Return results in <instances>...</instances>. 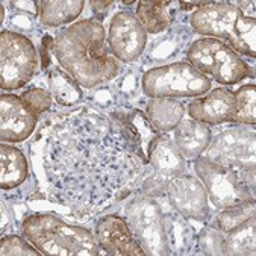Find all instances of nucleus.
<instances>
[{"instance_id":"f257e3e1","label":"nucleus","mask_w":256,"mask_h":256,"mask_svg":"<svg viewBox=\"0 0 256 256\" xmlns=\"http://www.w3.org/2000/svg\"><path fill=\"white\" fill-rule=\"evenodd\" d=\"M44 129L42 167L54 200L84 217L132 192L141 161L112 116L80 108Z\"/></svg>"},{"instance_id":"f03ea898","label":"nucleus","mask_w":256,"mask_h":256,"mask_svg":"<svg viewBox=\"0 0 256 256\" xmlns=\"http://www.w3.org/2000/svg\"><path fill=\"white\" fill-rule=\"evenodd\" d=\"M60 66L80 86L92 88L120 73L117 58L105 42V28L94 18H84L62 29L54 44Z\"/></svg>"},{"instance_id":"7ed1b4c3","label":"nucleus","mask_w":256,"mask_h":256,"mask_svg":"<svg viewBox=\"0 0 256 256\" xmlns=\"http://www.w3.org/2000/svg\"><path fill=\"white\" fill-rule=\"evenodd\" d=\"M23 235L42 254L97 256L100 248L91 230L72 226L54 214H32L22 223Z\"/></svg>"},{"instance_id":"20e7f679","label":"nucleus","mask_w":256,"mask_h":256,"mask_svg":"<svg viewBox=\"0 0 256 256\" xmlns=\"http://www.w3.org/2000/svg\"><path fill=\"white\" fill-rule=\"evenodd\" d=\"M191 26L200 35L226 40L236 54L254 58L256 22L229 2L211 4L198 8L191 16Z\"/></svg>"},{"instance_id":"39448f33","label":"nucleus","mask_w":256,"mask_h":256,"mask_svg":"<svg viewBox=\"0 0 256 256\" xmlns=\"http://www.w3.org/2000/svg\"><path fill=\"white\" fill-rule=\"evenodd\" d=\"M186 58L197 72L212 76L216 82L223 85H234L253 76V70L235 50L216 38L194 41L188 48Z\"/></svg>"},{"instance_id":"423d86ee","label":"nucleus","mask_w":256,"mask_h":256,"mask_svg":"<svg viewBox=\"0 0 256 256\" xmlns=\"http://www.w3.org/2000/svg\"><path fill=\"white\" fill-rule=\"evenodd\" d=\"M141 86L150 98L198 97L211 90V80L190 62H174L147 70Z\"/></svg>"},{"instance_id":"0eeeda50","label":"nucleus","mask_w":256,"mask_h":256,"mask_svg":"<svg viewBox=\"0 0 256 256\" xmlns=\"http://www.w3.org/2000/svg\"><path fill=\"white\" fill-rule=\"evenodd\" d=\"M124 212V218L146 254H170L164 211L155 197L146 196L144 192L135 196L128 202Z\"/></svg>"},{"instance_id":"6e6552de","label":"nucleus","mask_w":256,"mask_h":256,"mask_svg":"<svg viewBox=\"0 0 256 256\" xmlns=\"http://www.w3.org/2000/svg\"><path fill=\"white\" fill-rule=\"evenodd\" d=\"M38 67V54L32 41L12 30L0 32V86L20 90L34 78Z\"/></svg>"},{"instance_id":"1a4fd4ad","label":"nucleus","mask_w":256,"mask_h":256,"mask_svg":"<svg viewBox=\"0 0 256 256\" xmlns=\"http://www.w3.org/2000/svg\"><path fill=\"white\" fill-rule=\"evenodd\" d=\"M194 170L206 190L208 198L218 210L254 200V194L235 168L214 162L206 156H198L194 160Z\"/></svg>"},{"instance_id":"9d476101","label":"nucleus","mask_w":256,"mask_h":256,"mask_svg":"<svg viewBox=\"0 0 256 256\" xmlns=\"http://www.w3.org/2000/svg\"><path fill=\"white\" fill-rule=\"evenodd\" d=\"M254 136L250 129H226L211 140L206 158L235 170L254 166Z\"/></svg>"},{"instance_id":"9b49d317","label":"nucleus","mask_w":256,"mask_h":256,"mask_svg":"<svg viewBox=\"0 0 256 256\" xmlns=\"http://www.w3.org/2000/svg\"><path fill=\"white\" fill-rule=\"evenodd\" d=\"M147 34L136 16L122 11L114 16L108 30V46L111 54L123 62H135L144 52Z\"/></svg>"},{"instance_id":"f8f14e48","label":"nucleus","mask_w":256,"mask_h":256,"mask_svg":"<svg viewBox=\"0 0 256 256\" xmlns=\"http://www.w3.org/2000/svg\"><path fill=\"white\" fill-rule=\"evenodd\" d=\"M166 194L172 208L186 220L203 222L210 214L208 194L198 178L184 173L168 182Z\"/></svg>"},{"instance_id":"ddd939ff","label":"nucleus","mask_w":256,"mask_h":256,"mask_svg":"<svg viewBox=\"0 0 256 256\" xmlns=\"http://www.w3.org/2000/svg\"><path fill=\"white\" fill-rule=\"evenodd\" d=\"M98 248L112 256H142L146 252L134 236L126 218L110 214L102 217L94 230Z\"/></svg>"},{"instance_id":"4468645a","label":"nucleus","mask_w":256,"mask_h":256,"mask_svg":"<svg viewBox=\"0 0 256 256\" xmlns=\"http://www.w3.org/2000/svg\"><path fill=\"white\" fill-rule=\"evenodd\" d=\"M36 120L38 118L23 105L20 96H0V140L2 142H22L28 140L35 130Z\"/></svg>"},{"instance_id":"2eb2a0df","label":"nucleus","mask_w":256,"mask_h":256,"mask_svg":"<svg viewBox=\"0 0 256 256\" xmlns=\"http://www.w3.org/2000/svg\"><path fill=\"white\" fill-rule=\"evenodd\" d=\"M235 108V92L228 88H214L190 102L188 114L204 124H222L230 122Z\"/></svg>"},{"instance_id":"dca6fc26","label":"nucleus","mask_w":256,"mask_h":256,"mask_svg":"<svg viewBox=\"0 0 256 256\" xmlns=\"http://www.w3.org/2000/svg\"><path fill=\"white\" fill-rule=\"evenodd\" d=\"M148 164L153 168V174H150V178L166 186L172 179L184 174L186 170L185 160L174 146V141L161 134L148 148Z\"/></svg>"},{"instance_id":"f3484780","label":"nucleus","mask_w":256,"mask_h":256,"mask_svg":"<svg viewBox=\"0 0 256 256\" xmlns=\"http://www.w3.org/2000/svg\"><path fill=\"white\" fill-rule=\"evenodd\" d=\"M112 117L118 122L124 135L130 141L136 158L141 161V164L148 166V148L160 134L152 126L147 116L140 110H130L126 114L116 112Z\"/></svg>"},{"instance_id":"a211bd4d","label":"nucleus","mask_w":256,"mask_h":256,"mask_svg":"<svg viewBox=\"0 0 256 256\" xmlns=\"http://www.w3.org/2000/svg\"><path fill=\"white\" fill-rule=\"evenodd\" d=\"M211 140L212 132L210 126L194 118L182 120L174 128V146L185 161L198 158L208 148Z\"/></svg>"},{"instance_id":"6ab92c4d","label":"nucleus","mask_w":256,"mask_h":256,"mask_svg":"<svg viewBox=\"0 0 256 256\" xmlns=\"http://www.w3.org/2000/svg\"><path fill=\"white\" fill-rule=\"evenodd\" d=\"M184 112L185 108L180 102L170 97L150 98L146 110L148 122L158 132L173 130L184 120Z\"/></svg>"},{"instance_id":"aec40b11","label":"nucleus","mask_w":256,"mask_h":256,"mask_svg":"<svg viewBox=\"0 0 256 256\" xmlns=\"http://www.w3.org/2000/svg\"><path fill=\"white\" fill-rule=\"evenodd\" d=\"M29 173L28 161L23 152L2 142L0 146V185L4 190L20 186Z\"/></svg>"},{"instance_id":"412c9836","label":"nucleus","mask_w":256,"mask_h":256,"mask_svg":"<svg viewBox=\"0 0 256 256\" xmlns=\"http://www.w3.org/2000/svg\"><path fill=\"white\" fill-rule=\"evenodd\" d=\"M40 10V22L44 26L55 28L66 23H72L76 20L85 6L84 0H67V2H38Z\"/></svg>"},{"instance_id":"4be33fe9","label":"nucleus","mask_w":256,"mask_h":256,"mask_svg":"<svg viewBox=\"0 0 256 256\" xmlns=\"http://www.w3.org/2000/svg\"><path fill=\"white\" fill-rule=\"evenodd\" d=\"M164 217L170 254H188L196 240L192 235V229L188 224V220L174 210L164 214Z\"/></svg>"},{"instance_id":"5701e85b","label":"nucleus","mask_w":256,"mask_h":256,"mask_svg":"<svg viewBox=\"0 0 256 256\" xmlns=\"http://www.w3.org/2000/svg\"><path fill=\"white\" fill-rule=\"evenodd\" d=\"M172 2H156V0H141L136 8V18L146 34H161L172 23L170 6Z\"/></svg>"},{"instance_id":"b1692460","label":"nucleus","mask_w":256,"mask_h":256,"mask_svg":"<svg viewBox=\"0 0 256 256\" xmlns=\"http://www.w3.org/2000/svg\"><path fill=\"white\" fill-rule=\"evenodd\" d=\"M48 88L54 100L61 106H73L82 100L80 85L61 68L48 72Z\"/></svg>"},{"instance_id":"393cba45","label":"nucleus","mask_w":256,"mask_h":256,"mask_svg":"<svg viewBox=\"0 0 256 256\" xmlns=\"http://www.w3.org/2000/svg\"><path fill=\"white\" fill-rule=\"evenodd\" d=\"M254 217L248 218L238 228L226 234L224 254L253 256L256 253V228Z\"/></svg>"},{"instance_id":"a878e982","label":"nucleus","mask_w":256,"mask_h":256,"mask_svg":"<svg viewBox=\"0 0 256 256\" xmlns=\"http://www.w3.org/2000/svg\"><path fill=\"white\" fill-rule=\"evenodd\" d=\"M230 122L241 124L256 123V86L254 84L242 85L235 92V108Z\"/></svg>"},{"instance_id":"bb28decb","label":"nucleus","mask_w":256,"mask_h":256,"mask_svg":"<svg viewBox=\"0 0 256 256\" xmlns=\"http://www.w3.org/2000/svg\"><path fill=\"white\" fill-rule=\"evenodd\" d=\"M252 217H254V200L236 204V206L232 208L222 210V212L216 217L212 226L217 228L220 232L228 234Z\"/></svg>"},{"instance_id":"cd10ccee","label":"nucleus","mask_w":256,"mask_h":256,"mask_svg":"<svg viewBox=\"0 0 256 256\" xmlns=\"http://www.w3.org/2000/svg\"><path fill=\"white\" fill-rule=\"evenodd\" d=\"M194 241L196 248L202 254H224L226 234L220 232L214 226H204Z\"/></svg>"},{"instance_id":"c85d7f7f","label":"nucleus","mask_w":256,"mask_h":256,"mask_svg":"<svg viewBox=\"0 0 256 256\" xmlns=\"http://www.w3.org/2000/svg\"><path fill=\"white\" fill-rule=\"evenodd\" d=\"M23 105L28 108V111L35 116L36 118L50 110L54 104V97L50 94V91H46L42 88H30V90H26L24 92H22L20 96Z\"/></svg>"},{"instance_id":"c756f323","label":"nucleus","mask_w":256,"mask_h":256,"mask_svg":"<svg viewBox=\"0 0 256 256\" xmlns=\"http://www.w3.org/2000/svg\"><path fill=\"white\" fill-rule=\"evenodd\" d=\"M0 253L4 256H40L42 254L30 241L17 235H8L0 240Z\"/></svg>"},{"instance_id":"7c9ffc66","label":"nucleus","mask_w":256,"mask_h":256,"mask_svg":"<svg viewBox=\"0 0 256 256\" xmlns=\"http://www.w3.org/2000/svg\"><path fill=\"white\" fill-rule=\"evenodd\" d=\"M54 44L55 38L52 36H44L42 46H41V58H42V68H47L50 64V50L54 52Z\"/></svg>"},{"instance_id":"2f4dec72","label":"nucleus","mask_w":256,"mask_h":256,"mask_svg":"<svg viewBox=\"0 0 256 256\" xmlns=\"http://www.w3.org/2000/svg\"><path fill=\"white\" fill-rule=\"evenodd\" d=\"M112 4H114L112 0H108V2H96V0H91V8H92V11L98 12V11H105Z\"/></svg>"},{"instance_id":"473e14b6","label":"nucleus","mask_w":256,"mask_h":256,"mask_svg":"<svg viewBox=\"0 0 256 256\" xmlns=\"http://www.w3.org/2000/svg\"><path fill=\"white\" fill-rule=\"evenodd\" d=\"M212 2H180L179 5H180V10H191L192 6H200V8H203V6H208V5H211Z\"/></svg>"},{"instance_id":"72a5a7b5","label":"nucleus","mask_w":256,"mask_h":256,"mask_svg":"<svg viewBox=\"0 0 256 256\" xmlns=\"http://www.w3.org/2000/svg\"><path fill=\"white\" fill-rule=\"evenodd\" d=\"M5 20V8H2V22Z\"/></svg>"}]
</instances>
